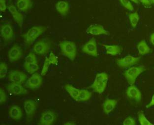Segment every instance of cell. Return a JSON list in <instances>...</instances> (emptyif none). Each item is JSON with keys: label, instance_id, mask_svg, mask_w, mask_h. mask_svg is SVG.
I'll return each instance as SVG.
<instances>
[{"label": "cell", "instance_id": "42", "mask_svg": "<svg viewBox=\"0 0 154 125\" xmlns=\"http://www.w3.org/2000/svg\"><path fill=\"white\" fill-rule=\"evenodd\" d=\"M149 1L151 4H154V0H149Z\"/></svg>", "mask_w": 154, "mask_h": 125}, {"label": "cell", "instance_id": "25", "mask_svg": "<svg viewBox=\"0 0 154 125\" xmlns=\"http://www.w3.org/2000/svg\"><path fill=\"white\" fill-rule=\"evenodd\" d=\"M91 92L86 89H80L79 95L77 98L78 102H86L90 99L92 97Z\"/></svg>", "mask_w": 154, "mask_h": 125}, {"label": "cell", "instance_id": "38", "mask_svg": "<svg viewBox=\"0 0 154 125\" xmlns=\"http://www.w3.org/2000/svg\"><path fill=\"white\" fill-rule=\"evenodd\" d=\"M154 106V93L153 94V96L152 97L151 100L150 101V102L147 105H146V108L147 109H149L151 108L152 106Z\"/></svg>", "mask_w": 154, "mask_h": 125}, {"label": "cell", "instance_id": "8", "mask_svg": "<svg viewBox=\"0 0 154 125\" xmlns=\"http://www.w3.org/2000/svg\"><path fill=\"white\" fill-rule=\"evenodd\" d=\"M50 45L48 42L45 40H40L33 46V52L39 55H45L48 53Z\"/></svg>", "mask_w": 154, "mask_h": 125}, {"label": "cell", "instance_id": "30", "mask_svg": "<svg viewBox=\"0 0 154 125\" xmlns=\"http://www.w3.org/2000/svg\"><path fill=\"white\" fill-rule=\"evenodd\" d=\"M119 1L121 5L124 8L131 11H134V6L130 0H119Z\"/></svg>", "mask_w": 154, "mask_h": 125}, {"label": "cell", "instance_id": "15", "mask_svg": "<svg viewBox=\"0 0 154 125\" xmlns=\"http://www.w3.org/2000/svg\"><path fill=\"white\" fill-rule=\"evenodd\" d=\"M7 90L9 93L14 94V95L26 94L28 93V91L22 85L15 82L10 83L7 86Z\"/></svg>", "mask_w": 154, "mask_h": 125}, {"label": "cell", "instance_id": "11", "mask_svg": "<svg viewBox=\"0 0 154 125\" xmlns=\"http://www.w3.org/2000/svg\"><path fill=\"white\" fill-rule=\"evenodd\" d=\"M1 35L5 42L11 40L14 36L13 27L10 23H6L1 27Z\"/></svg>", "mask_w": 154, "mask_h": 125}, {"label": "cell", "instance_id": "7", "mask_svg": "<svg viewBox=\"0 0 154 125\" xmlns=\"http://www.w3.org/2000/svg\"><path fill=\"white\" fill-rule=\"evenodd\" d=\"M57 119L55 112L52 110H47L42 113L38 124L40 125H51L54 124Z\"/></svg>", "mask_w": 154, "mask_h": 125}, {"label": "cell", "instance_id": "1", "mask_svg": "<svg viewBox=\"0 0 154 125\" xmlns=\"http://www.w3.org/2000/svg\"><path fill=\"white\" fill-rule=\"evenodd\" d=\"M46 31V28L43 26H34L23 35L24 41L27 47L31 46L38 37Z\"/></svg>", "mask_w": 154, "mask_h": 125}, {"label": "cell", "instance_id": "6", "mask_svg": "<svg viewBox=\"0 0 154 125\" xmlns=\"http://www.w3.org/2000/svg\"><path fill=\"white\" fill-rule=\"evenodd\" d=\"M82 51L84 54L92 57L98 56L97 43L94 38L90 39L85 43L82 48Z\"/></svg>", "mask_w": 154, "mask_h": 125}, {"label": "cell", "instance_id": "13", "mask_svg": "<svg viewBox=\"0 0 154 125\" xmlns=\"http://www.w3.org/2000/svg\"><path fill=\"white\" fill-rule=\"evenodd\" d=\"M126 95L128 98L136 101L137 102H140L142 98L140 91L134 85H131L126 90Z\"/></svg>", "mask_w": 154, "mask_h": 125}, {"label": "cell", "instance_id": "20", "mask_svg": "<svg viewBox=\"0 0 154 125\" xmlns=\"http://www.w3.org/2000/svg\"><path fill=\"white\" fill-rule=\"evenodd\" d=\"M16 7L22 12H26L31 8L32 3V0H17Z\"/></svg>", "mask_w": 154, "mask_h": 125}, {"label": "cell", "instance_id": "28", "mask_svg": "<svg viewBox=\"0 0 154 125\" xmlns=\"http://www.w3.org/2000/svg\"><path fill=\"white\" fill-rule=\"evenodd\" d=\"M138 118L141 125H152L153 124L148 120L144 114L143 112L140 111L138 112Z\"/></svg>", "mask_w": 154, "mask_h": 125}, {"label": "cell", "instance_id": "10", "mask_svg": "<svg viewBox=\"0 0 154 125\" xmlns=\"http://www.w3.org/2000/svg\"><path fill=\"white\" fill-rule=\"evenodd\" d=\"M42 83V76L38 73H35L28 79L25 86L26 88L31 89H36L39 88Z\"/></svg>", "mask_w": 154, "mask_h": 125}, {"label": "cell", "instance_id": "31", "mask_svg": "<svg viewBox=\"0 0 154 125\" xmlns=\"http://www.w3.org/2000/svg\"><path fill=\"white\" fill-rule=\"evenodd\" d=\"M8 73V65L5 62L0 64V78H4Z\"/></svg>", "mask_w": 154, "mask_h": 125}, {"label": "cell", "instance_id": "32", "mask_svg": "<svg viewBox=\"0 0 154 125\" xmlns=\"http://www.w3.org/2000/svg\"><path fill=\"white\" fill-rule=\"evenodd\" d=\"M50 65H51V63L49 61L48 58L47 57L45 59V62L43 64V67H42V70L41 72V75L45 76L47 74Z\"/></svg>", "mask_w": 154, "mask_h": 125}, {"label": "cell", "instance_id": "12", "mask_svg": "<svg viewBox=\"0 0 154 125\" xmlns=\"http://www.w3.org/2000/svg\"><path fill=\"white\" fill-rule=\"evenodd\" d=\"M23 55L22 50L20 46L18 45H14L8 52V57L10 61L11 62H16L19 61Z\"/></svg>", "mask_w": 154, "mask_h": 125}, {"label": "cell", "instance_id": "18", "mask_svg": "<svg viewBox=\"0 0 154 125\" xmlns=\"http://www.w3.org/2000/svg\"><path fill=\"white\" fill-rule=\"evenodd\" d=\"M117 103L118 101L116 100L106 99L103 105V110L104 113L108 115L111 113L115 109Z\"/></svg>", "mask_w": 154, "mask_h": 125}, {"label": "cell", "instance_id": "23", "mask_svg": "<svg viewBox=\"0 0 154 125\" xmlns=\"http://www.w3.org/2000/svg\"><path fill=\"white\" fill-rule=\"evenodd\" d=\"M137 48L139 55H147L151 51L150 47L148 45L146 42L144 40L139 42L137 45Z\"/></svg>", "mask_w": 154, "mask_h": 125}, {"label": "cell", "instance_id": "36", "mask_svg": "<svg viewBox=\"0 0 154 125\" xmlns=\"http://www.w3.org/2000/svg\"><path fill=\"white\" fill-rule=\"evenodd\" d=\"M7 6L6 0H0V10L5 12L7 10Z\"/></svg>", "mask_w": 154, "mask_h": 125}, {"label": "cell", "instance_id": "27", "mask_svg": "<svg viewBox=\"0 0 154 125\" xmlns=\"http://www.w3.org/2000/svg\"><path fill=\"white\" fill-rule=\"evenodd\" d=\"M23 67L28 73L30 74H34L35 72L38 71L39 68L38 62H34V63L27 64H24Z\"/></svg>", "mask_w": 154, "mask_h": 125}, {"label": "cell", "instance_id": "22", "mask_svg": "<svg viewBox=\"0 0 154 125\" xmlns=\"http://www.w3.org/2000/svg\"><path fill=\"white\" fill-rule=\"evenodd\" d=\"M103 46L106 49V54L109 55L116 56L122 52V47L118 45L103 44Z\"/></svg>", "mask_w": 154, "mask_h": 125}, {"label": "cell", "instance_id": "21", "mask_svg": "<svg viewBox=\"0 0 154 125\" xmlns=\"http://www.w3.org/2000/svg\"><path fill=\"white\" fill-rule=\"evenodd\" d=\"M56 9L61 15H67L69 11V4L65 1H60L56 4Z\"/></svg>", "mask_w": 154, "mask_h": 125}, {"label": "cell", "instance_id": "24", "mask_svg": "<svg viewBox=\"0 0 154 125\" xmlns=\"http://www.w3.org/2000/svg\"><path fill=\"white\" fill-rule=\"evenodd\" d=\"M65 88L68 93L69 94L70 97L75 101H77L80 93V89L75 88L72 85L67 84L65 85Z\"/></svg>", "mask_w": 154, "mask_h": 125}, {"label": "cell", "instance_id": "9", "mask_svg": "<svg viewBox=\"0 0 154 125\" xmlns=\"http://www.w3.org/2000/svg\"><path fill=\"white\" fill-rule=\"evenodd\" d=\"M27 78L26 74L19 70H12L8 74V79L10 82L22 85Z\"/></svg>", "mask_w": 154, "mask_h": 125}, {"label": "cell", "instance_id": "41", "mask_svg": "<svg viewBox=\"0 0 154 125\" xmlns=\"http://www.w3.org/2000/svg\"><path fill=\"white\" fill-rule=\"evenodd\" d=\"M130 1H133L134 3L137 4H139V1L138 0H130Z\"/></svg>", "mask_w": 154, "mask_h": 125}, {"label": "cell", "instance_id": "40", "mask_svg": "<svg viewBox=\"0 0 154 125\" xmlns=\"http://www.w3.org/2000/svg\"><path fill=\"white\" fill-rule=\"evenodd\" d=\"M75 123L73 122H68L66 123H65L64 125H75Z\"/></svg>", "mask_w": 154, "mask_h": 125}, {"label": "cell", "instance_id": "14", "mask_svg": "<svg viewBox=\"0 0 154 125\" xmlns=\"http://www.w3.org/2000/svg\"><path fill=\"white\" fill-rule=\"evenodd\" d=\"M37 107L38 104L34 100H27L25 101L24 109L28 118H32L34 116L37 110Z\"/></svg>", "mask_w": 154, "mask_h": 125}, {"label": "cell", "instance_id": "29", "mask_svg": "<svg viewBox=\"0 0 154 125\" xmlns=\"http://www.w3.org/2000/svg\"><path fill=\"white\" fill-rule=\"evenodd\" d=\"M34 62H37V57L34 52H29V54L25 58L24 64H30Z\"/></svg>", "mask_w": 154, "mask_h": 125}, {"label": "cell", "instance_id": "4", "mask_svg": "<svg viewBox=\"0 0 154 125\" xmlns=\"http://www.w3.org/2000/svg\"><path fill=\"white\" fill-rule=\"evenodd\" d=\"M143 66H133L126 70L124 73V76L128 84L133 85L135 83L137 78L145 70Z\"/></svg>", "mask_w": 154, "mask_h": 125}, {"label": "cell", "instance_id": "19", "mask_svg": "<svg viewBox=\"0 0 154 125\" xmlns=\"http://www.w3.org/2000/svg\"><path fill=\"white\" fill-rule=\"evenodd\" d=\"M11 118L15 120H20L23 115L22 110L18 106L14 105L11 106L8 112Z\"/></svg>", "mask_w": 154, "mask_h": 125}, {"label": "cell", "instance_id": "5", "mask_svg": "<svg viewBox=\"0 0 154 125\" xmlns=\"http://www.w3.org/2000/svg\"><path fill=\"white\" fill-rule=\"evenodd\" d=\"M140 61L139 57H133L131 55H128L124 58L117 59L116 63L118 66L121 69L131 67L136 64Z\"/></svg>", "mask_w": 154, "mask_h": 125}, {"label": "cell", "instance_id": "2", "mask_svg": "<svg viewBox=\"0 0 154 125\" xmlns=\"http://www.w3.org/2000/svg\"><path fill=\"white\" fill-rule=\"evenodd\" d=\"M60 48L63 55L70 61H73L77 55V48L75 43L70 41H63L60 42Z\"/></svg>", "mask_w": 154, "mask_h": 125}, {"label": "cell", "instance_id": "26", "mask_svg": "<svg viewBox=\"0 0 154 125\" xmlns=\"http://www.w3.org/2000/svg\"><path fill=\"white\" fill-rule=\"evenodd\" d=\"M128 18L131 27L135 28L139 21V16L137 12H132L128 14Z\"/></svg>", "mask_w": 154, "mask_h": 125}, {"label": "cell", "instance_id": "35", "mask_svg": "<svg viewBox=\"0 0 154 125\" xmlns=\"http://www.w3.org/2000/svg\"><path fill=\"white\" fill-rule=\"evenodd\" d=\"M7 101V95L4 90L3 88H0V104H3Z\"/></svg>", "mask_w": 154, "mask_h": 125}, {"label": "cell", "instance_id": "33", "mask_svg": "<svg viewBox=\"0 0 154 125\" xmlns=\"http://www.w3.org/2000/svg\"><path fill=\"white\" fill-rule=\"evenodd\" d=\"M48 58L49 61H50L51 64L57 65L58 64V58L57 57H56L55 54L52 52H50Z\"/></svg>", "mask_w": 154, "mask_h": 125}, {"label": "cell", "instance_id": "3", "mask_svg": "<svg viewBox=\"0 0 154 125\" xmlns=\"http://www.w3.org/2000/svg\"><path fill=\"white\" fill-rule=\"evenodd\" d=\"M108 75L106 72L98 73L95 77L93 83L90 88L99 94H102L106 88L108 82Z\"/></svg>", "mask_w": 154, "mask_h": 125}, {"label": "cell", "instance_id": "17", "mask_svg": "<svg viewBox=\"0 0 154 125\" xmlns=\"http://www.w3.org/2000/svg\"><path fill=\"white\" fill-rule=\"evenodd\" d=\"M86 32L87 34H90L91 35H108L109 32L104 28V27L98 24H93L91 25L88 27L87 30Z\"/></svg>", "mask_w": 154, "mask_h": 125}, {"label": "cell", "instance_id": "16", "mask_svg": "<svg viewBox=\"0 0 154 125\" xmlns=\"http://www.w3.org/2000/svg\"><path fill=\"white\" fill-rule=\"evenodd\" d=\"M8 10L14 18V20L16 22L19 27L21 28L23 26L24 16L20 12V11L18 10L17 8L14 5L10 4L8 7Z\"/></svg>", "mask_w": 154, "mask_h": 125}, {"label": "cell", "instance_id": "39", "mask_svg": "<svg viewBox=\"0 0 154 125\" xmlns=\"http://www.w3.org/2000/svg\"><path fill=\"white\" fill-rule=\"evenodd\" d=\"M150 41L152 44L154 46V33L152 34L150 36Z\"/></svg>", "mask_w": 154, "mask_h": 125}, {"label": "cell", "instance_id": "37", "mask_svg": "<svg viewBox=\"0 0 154 125\" xmlns=\"http://www.w3.org/2000/svg\"><path fill=\"white\" fill-rule=\"evenodd\" d=\"M138 1L139 2L142 3V4L145 5V7H149L151 4L149 0H138Z\"/></svg>", "mask_w": 154, "mask_h": 125}, {"label": "cell", "instance_id": "34", "mask_svg": "<svg viewBox=\"0 0 154 125\" xmlns=\"http://www.w3.org/2000/svg\"><path fill=\"white\" fill-rule=\"evenodd\" d=\"M123 125H136V121L133 117H128L123 121Z\"/></svg>", "mask_w": 154, "mask_h": 125}]
</instances>
